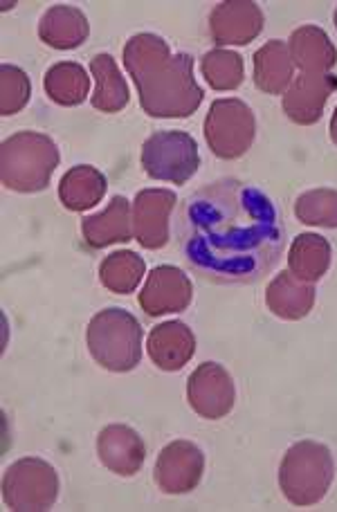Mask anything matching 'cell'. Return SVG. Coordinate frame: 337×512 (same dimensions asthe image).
Segmentation results:
<instances>
[{"instance_id":"30bf717a","label":"cell","mask_w":337,"mask_h":512,"mask_svg":"<svg viewBox=\"0 0 337 512\" xmlns=\"http://www.w3.org/2000/svg\"><path fill=\"white\" fill-rule=\"evenodd\" d=\"M178 198L171 189H142L133 200V236L142 248L162 250L169 243V218Z\"/></svg>"},{"instance_id":"cb8c5ba5","label":"cell","mask_w":337,"mask_h":512,"mask_svg":"<svg viewBox=\"0 0 337 512\" xmlns=\"http://www.w3.org/2000/svg\"><path fill=\"white\" fill-rule=\"evenodd\" d=\"M331 245L320 234H299L290 245L288 268L304 281H320L331 268Z\"/></svg>"},{"instance_id":"f546056e","label":"cell","mask_w":337,"mask_h":512,"mask_svg":"<svg viewBox=\"0 0 337 512\" xmlns=\"http://www.w3.org/2000/svg\"><path fill=\"white\" fill-rule=\"evenodd\" d=\"M329 131H331V140H333V144L337 146V108H335V113H333V117H331V126H329Z\"/></svg>"},{"instance_id":"8992f818","label":"cell","mask_w":337,"mask_h":512,"mask_svg":"<svg viewBox=\"0 0 337 512\" xmlns=\"http://www.w3.org/2000/svg\"><path fill=\"white\" fill-rule=\"evenodd\" d=\"M142 167L153 180L185 185L196 176L200 153L194 137L182 131H158L142 144Z\"/></svg>"},{"instance_id":"ffe728a7","label":"cell","mask_w":337,"mask_h":512,"mask_svg":"<svg viewBox=\"0 0 337 512\" xmlns=\"http://www.w3.org/2000/svg\"><path fill=\"white\" fill-rule=\"evenodd\" d=\"M295 79V63L288 43L272 39L254 52V84L266 95L286 93Z\"/></svg>"},{"instance_id":"2e32d148","label":"cell","mask_w":337,"mask_h":512,"mask_svg":"<svg viewBox=\"0 0 337 512\" xmlns=\"http://www.w3.org/2000/svg\"><path fill=\"white\" fill-rule=\"evenodd\" d=\"M81 234L90 248L102 250L113 243H129L133 236V207L124 196H113L104 212L86 216Z\"/></svg>"},{"instance_id":"ba28073f","label":"cell","mask_w":337,"mask_h":512,"mask_svg":"<svg viewBox=\"0 0 337 512\" xmlns=\"http://www.w3.org/2000/svg\"><path fill=\"white\" fill-rule=\"evenodd\" d=\"M257 135L252 108L241 99H216L205 117V140L214 155L236 160L248 153Z\"/></svg>"},{"instance_id":"f1b7e54d","label":"cell","mask_w":337,"mask_h":512,"mask_svg":"<svg viewBox=\"0 0 337 512\" xmlns=\"http://www.w3.org/2000/svg\"><path fill=\"white\" fill-rule=\"evenodd\" d=\"M32 84L30 77L18 66H9L5 63L0 68V113L5 117L21 113L30 102Z\"/></svg>"},{"instance_id":"8fae6325","label":"cell","mask_w":337,"mask_h":512,"mask_svg":"<svg viewBox=\"0 0 337 512\" xmlns=\"http://www.w3.org/2000/svg\"><path fill=\"white\" fill-rule=\"evenodd\" d=\"M205 472V454L196 443L173 441L156 461V483L165 495H187Z\"/></svg>"},{"instance_id":"484cf974","label":"cell","mask_w":337,"mask_h":512,"mask_svg":"<svg viewBox=\"0 0 337 512\" xmlns=\"http://www.w3.org/2000/svg\"><path fill=\"white\" fill-rule=\"evenodd\" d=\"M144 272H147V263L142 256L131 250H122L108 254L99 265V281L115 295H131L140 286Z\"/></svg>"},{"instance_id":"5b68a950","label":"cell","mask_w":337,"mask_h":512,"mask_svg":"<svg viewBox=\"0 0 337 512\" xmlns=\"http://www.w3.org/2000/svg\"><path fill=\"white\" fill-rule=\"evenodd\" d=\"M88 351L97 364L113 373H126L142 360V326L129 310L106 308L90 319Z\"/></svg>"},{"instance_id":"9c48e42d","label":"cell","mask_w":337,"mask_h":512,"mask_svg":"<svg viewBox=\"0 0 337 512\" xmlns=\"http://www.w3.org/2000/svg\"><path fill=\"white\" fill-rule=\"evenodd\" d=\"M187 400L198 416L218 420L234 407V380L221 364L205 362L187 380Z\"/></svg>"},{"instance_id":"d4e9b609","label":"cell","mask_w":337,"mask_h":512,"mask_svg":"<svg viewBox=\"0 0 337 512\" xmlns=\"http://www.w3.org/2000/svg\"><path fill=\"white\" fill-rule=\"evenodd\" d=\"M43 88L54 104L79 106L90 93V77L84 66L75 61H61L45 72Z\"/></svg>"},{"instance_id":"3957f363","label":"cell","mask_w":337,"mask_h":512,"mask_svg":"<svg viewBox=\"0 0 337 512\" xmlns=\"http://www.w3.org/2000/svg\"><path fill=\"white\" fill-rule=\"evenodd\" d=\"M59 167V149L50 135L21 131L7 137L0 149V178L3 185L21 194H36L50 185Z\"/></svg>"},{"instance_id":"277c9868","label":"cell","mask_w":337,"mask_h":512,"mask_svg":"<svg viewBox=\"0 0 337 512\" xmlns=\"http://www.w3.org/2000/svg\"><path fill=\"white\" fill-rule=\"evenodd\" d=\"M335 479V461L326 445L299 441L286 452L279 468V486L293 506H315Z\"/></svg>"},{"instance_id":"52a82bcc","label":"cell","mask_w":337,"mask_h":512,"mask_svg":"<svg viewBox=\"0 0 337 512\" xmlns=\"http://www.w3.org/2000/svg\"><path fill=\"white\" fill-rule=\"evenodd\" d=\"M59 497L57 470L48 461L21 459L12 463L3 477V501L16 512L50 510Z\"/></svg>"},{"instance_id":"7a4b0ae2","label":"cell","mask_w":337,"mask_h":512,"mask_svg":"<svg viewBox=\"0 0 337 512\" xmlns=\"http://www.w3.org/2000/svg\"><path fill=\"white\" fill-rule=\"evenodd\" d=\"M124 68L135 81L144 113L158 120H185L203 104L194 77V59L173 54L158 34H135L124 45Z\"/></svg>"},{"instance_id":"7c38bea8","label":"cell","mask_w":337,"mask_h":512,"mask_svg":"<svg viewBox=\"0 0 337 512\" xmlns=\"http://www.w3.org/2000/svg\"><path fill=\"white\" fill-rule=\"evenodd\" d=\"M194 286L176 265H158L140 290V306L149 317L182 313L191 304Z\"/></svg>"},{"instance_id":"ac0fdd59","label":"cell","mask_w":337,"mask_h":512,"mask_svg":"<svg viewBox=\"0 0 337 512\" xmlns=\"http://www.w3.org/2000/svg\"><path fill=\"white\" fill-rule=\"evenodd\" d=\"M288 50L299 72L326 75L337 63V50L331 36L317 25L297 27L288 39Z\"/></svg>"},{"instance_id":"44dd1931","label":"cell","mask_w":337,"mask_h":512,"mask_svg":"<svg viewBox=\"0 0 337 512\" xmlns=\"http://www.w3.org/2000/svg\"><path fill=\"white\" fill-rule=\"evenodd\" d=\"M88 18L79 7H50L39 21V36L54 50H75L88 39Z\"/></svg>"},{"instance_id":"d6986e66","label":"cell","mask_w":337,"mask_h":512,"mask_svg":"<svg viewBox=\"0 0 337 512\" xmlns=\"http://www.w3.org/2000/svg\"><path fill=\"white\" fill-rule=\"evenodd\" d=\"M266 301L272 315L288 322L306 317L315 306V288L311 281L295 277L293 272H281L270 281L266 290Z\"/></svg>"},{"instance_id":"4fadbf2b","label":"cell","mask_w":337,"mask_h":512,"mask_svg":"<svg viewBox=\"0 0 337 512\" xmlns=\"http://www.w3.org/2000/svg\"><path fill=\"white\" fill-rule=\"evenodd\" d=\"M337 90V77L326 72V75H311V72H299L293 84L284 93V113L288 120L295 124L311 126L322 120L326 102Z\"/></svg>"},{"instance_id":"7402d4cb","label":"cell","mask_w":337,"mask_h":512,"mask_svg":"<svg viewBox=\"0 0 337 512\" xmlns=\"http://www.w3.org/2000/svg\"><path fill=\"white\" fill-rule=\"evenodd\" d=\"M108 189V180L99 169L90 164H77L61 178L59 198L70 212H86L102 203Z\"/></svg>"},{"instance_id":"e0dca14e","label":"cell","mask_w":337,"mask_h":512,"mask_svg":"<svg viewBox=\"0 0 337 512\" xmlns=\"http://www.w3.org/2000/svg\"><path fill=\"white\" fill-rule=\"evenodd\" d=\"M149 358L162 371H180L194 358L196 337L191 328L182 322H165L149 333Z\"/></svg>"},{"instance_id":"4dcf8cb0","label":"cell","mask_w":337,"mask_h":512,"mask_svg":"<svg viewBox=\"0 0 337 512\" xmlns=\"http://www.w3.org/2000/svg\"><path fill=\"white\" fill-rule=\"evenodd\" d=\"M335 27H337V9H335Z\"/></svg>"},{"instance_id":"603a6c76","label":"cell","mask_w":337,"mask_h":512,"mask_svg":"<svg viewBox=\"0 0 337 512\" xmlns=\"http://www.w3.org/2000/svg\"><path fill=\"white\" fill-rule=\"evenodd\" d=\"M90 75L95 79V95L90 97L97 111L102 113H120L122 108L129 106V84L122 77L111 54H97L90 61Z\"/></svg>"},{"instance_id":"6da1fadb","label":"cell","mask_w":337,"mask_h":512,"mask_svg":"<svg viewBox=\"0 0 337 512\" xmlns=\"http://www.w3.org/2000/svg\"><path fill=\"white\" fill-rule=\"evenodd\" d=\"M178 234L185 261L216 283L257 281L275 268L284 248L275 205L239 180H218L191 194Z\"/></svg>"},{"instance_id":"9a60e30c","label":"cell","mask_w":337,"mask_h":512,"mask_svg":"<svg viewBox=\"0 0 337 512\" xmlns=\"http://www.w3.org/2000/svg\"><path fill=\"white\" fill-rule=\"evenodd\" d=\"M97 456L113 474L133 477L147 459V445L129 425H108L97 436Z\"/></svg>"},{"instance_id":"83f0119b","label":"cell","mask_w":337,"mask_h":512,"mask_svg":"<svg viewBox=\"0 0 337 512\" xmlns=\"http://www.w3.org/2000/svg\"><path fill=\"white\" fill-rule=\"evenodd\" d=\"M295 216L304 225L337 230V191L326 187L306 191L297 198Z\"/></svg>"},{"instance_id":"5bb4252c","label":"cell","mask_w":337,"mask_h":512,"mask_svg":"<svg viewBox=\"0 0 337 512\" xmlns=\"http://www.w3.org/2000/svg\"><path fill=\"white\" fill-rule=\"evenodd\" d=\"M261 7L252 0H227L214 7L209 16V32L216 45H248L263 30Z\"/></svg>"},{"instance_id":"4316f807","label":"cell","mask_w":337,"mask_h":512,"mask_svg":"<svg viewBox=\"0 0 337 512\" xmlns=\"http://www.w3.org/2000/svg\"><path fill=\"white\" fill-rule=\"evenodd\" d=\"M243 57L232 50H212L200 59V72L214 90H236L243 84Z\"/></svg>"}]
</instances>
